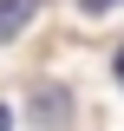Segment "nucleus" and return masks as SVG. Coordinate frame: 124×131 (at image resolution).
Wrapping results in <instances>:
<instances>
[{"label": "nucleus", "instance_id": "f257e3e1", "mask_svg": "<svg viewBox=\"0 0 124 131\" xmlns=\"http://www.w3.org/2000/svg\"><path fill=\"white\" fill-rule=\"evenodd\" d=\"M33 13H39V0H0V46L20 39V33L33 26Z\"/></svg>", "mask_w": 124, "mask_h": 131}, {"label": "nucleus", "instance_id": "f03ea898", "mask_svg": "<svg viewBox=\"0 0 124 131\" xmlns=\"http://www.w3.org/2000/svg\"><path fill=\"white\" fill-rule=\"evenodd\" d=\"M0 131H13V112H7V105H0Z\"/></svg>", "mask_w": 124, "mask_h": 131}, {"label": "nucleus", "instance_id": "7ed1b4c3", "mask_svg": "<svg viewBox=\"0 0 124 131\" xmlns=\"http://www.w3.org/2000/svg\"><path fill=\"white\" fill-rule=\"evenodd\" d=\"M118 85H124V52H118Z\"/></svg>", "mask_w": 124, "mask_h": 131}]
</instances>
